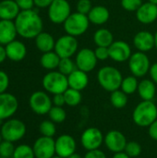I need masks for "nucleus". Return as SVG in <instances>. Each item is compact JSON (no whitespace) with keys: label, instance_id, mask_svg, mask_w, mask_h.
<instances>
[{"label":"nucleus","instance_id":"2f4dec72","mask_svg":"<svg viewBox=\"0 0 157 158\" xmlns=\"http://www.w3.org/2000/svg\"><path fill=\"white\" fill-rule=\"evenodd\" d=\"M47 115L49 117V119L56 124H61L67 118V113L65 109L61 106H53Z\"/></svg>","mask_w":157,"mask_h":158},{"label":"nucleus","instance_id":"ea45409f","mask_svg":"<svg viewBox=\"0 0 157 158\" xmlns=\"http://www.w3.org/2000/svg\"><path fill=\"white\" fill-rule=\"evenodd\" d=\"M94 54L96 56V58L100 61H105V60L110 58L108 47L96 46V48L94 49Z\"/></svg>","mask_w":157,"mask_h":158},{"label":"nucleus","instance_id":"bb28decb","mask_svg":"<svg viewBox=\"0 0 157 158\" xmlns=\"http://www.w3.org/2000/svg\"><path fill=\"white\" fill-rule=\"evenodd\" d=\"M93 42L96 46L109 47L114 43V35L108 29L101 28L94 32Z\"/></svg>","mask_w":157,"mask_h":158},{"label":"nucleus","instance_id":"f8f14e48","mask_svg":"<svg viewBox=\"0 0 157 158\" xmlns=\"http://www.w3.org/2000/svg\"><path fill=\"white\" fill-rule=\"evenodd\" d=\"M32 149L35 158H52L56 156V141L51 137L41 136L35 140Z\"/></svg>","mask_w":157,"mask_h":158},{"label":"nucleus","instance_id":"79ce46f5","mask_svg":"<svg viewBox=\"0 0 157 158\" xmlns=\"http://www.w3.org/2000/svg\"><path fill=\"white\" fill-rule=\"evenodd\" d=\"M20 10H29L33 9L34 1L33 0H15Z\"/></svg>","mask_w":157,"mask_h":158},{"label":"nucleus","instance_id":"58836bf2","mask_svg":"<svg viewBox=\"0 0 157 158\" xmlns=\"http://www.w3.org/2000/svg\"><path fill=\"white\" fill-rule=\"evenodd\" d=\"M93 8L92 2L90 0H79L77 3V12L84 15H88Z\"/></svg>","mask_w":157,"mask_h":158},{"label":"nucleus","instance_id":"393cba45","mask_svg":"<svg viewBox=\"0 0 157 158\" xmlns=\"http://www.w3.org/2000/svg\"><path fill=\"white\" fill-rule=\"evenodd\" d=\"M91 23L94 25H103L109 19V10L104 6H93L89 14L87 15Z\"/></svg>","mask_w":157,"mask_h":158},{"label":"nucleus","instance_id":"7c9ffc66","mask_svg":"<svg viewBox=\"0 0 157 158\" xmlns=\"http://www.w3.org/2000/svg\"><path fill=\"white\" fill-rule=\"evenodd\" d=\"M138 86H139V81L137 80V77L131 75V76L123 78V81H122V83L120 86V90L123 91L126 94L130 95V94H133L135 92H137Z\"/></svg>","mask_w":157,"mask_h":158},{"label":"nucleus","instance_id":"864d4df0","mask_svg":"<svg viewBox=\"0 0 157 158\" xmlns=\"http://www.w3.org/2000/svg\"><path fill=\"white\" fill-rule=\"evenodd\" d=\"M149 2H150V3H152V4H154V5H156L157 6V0H149Z\"/></svg>","mask_w":157,"mask_h":158},{"label":"nucleus","instance_id":"5fc2aeb1","mask_svg":"<svg viewBox=\"0 0 157 158\" xmlns=\"http://www.w3.org/2000/svg\"><path fill=\"white\" fill-rule=\"evenodd\" d=\"M52 158H63V157H60V156H56H56H54Z\"/></svg>","mask_w":157,"mask_h":158},{"label":"nucleus","instance_id":"4be33fe9","mask_svg":"<svg viewBox=\"0 0 157 158\" xmlns=\"http://www.w3.org/2000/svg\"><path fill=\"white\" fill-rule=\"evenodd\" d=\"M68 88H72L81 92L88 86L89 83L88 73L77 69L68 76Z\"/></svg>","mask_w":157,"mask_h":158},{"label":"nucleus","instance_id":"6e6d98bb","mask_svg":"<svg viewBox=\"0 0 157 158\" xmlns=\"http://www.w3.org/2000/svg\"><path fill=\"white\" fill-rule=\"evenodd\" d=\"M2 141H3V138H2V135H1V133H0V143H1Z\"/></svg>","mask_w":157,"mask_h":158},{"label":"nucleus","instance_id":"b1692460","mask_svg":"<svg viewBox=\"0 0 157 158\" xmlns=\"http://www.w3.org/2000/svg\"><path fill=\"white\" fill-rule=\"evenodd\" d=\"M137 92L142 100L153 101L156 94V84L152 80L144 79L139 82Z\"/></svg>","mask_w":157,"mask_h":158},{"label":"nucleus","instance_id":"f3484780","mask_svg":"<svg viewBox=\"0 0 157 158\" xmlns=\"http://www.w3.org/2000/svg\"><path fill=\"white\" fill-rule=\"evenodd\" d=\"M110 58L118 63H123L129 61L131 56V47L125 41H114V43L108 47Z\"/></svg>","mask_w":157,"mask_h":158},{"label":"nucleus","instance_id":"e433bc0d","mask_svg":"<svg viewBox=\"0 0 157 158\" xmlns=\"http://www.w3.org/2000/svg\"><path fill=\"white\" fill-rule=\"evenodd\" d=\"M15 151L14 143L3 140L0 143V156L12 158Z\"/></svg>","mask_w":157,"mask_h":158},{"label":"nucleus","instance_id":"f257e3e1","mask_svg":"<svg viewBox=\"0 0 157 158\" xmlns=\"http://www.w3.org/2000/svg\"><path fill=\"white\" fill-rule=\"evenodd\" d=\"M14 22L18 34L25 39H35L43 31V19L34 9L20 10Z\"/></svg>","mask_w":157,"mask_h":158},{"label":"nucleus","instance_id":"412c9836","mask_svg":"<svg viewBox=\"0 0 157 158\" xmlns=\"http://www.w3.org/2000/svg\"><path fill=\"white\" fill-rule=\"evenodd\" d=\"M18 31L13 20L0 19V44L6 45L16 40Z\"/></svg>","mask_w":157,"mask_h":158},{"label":"nucleus","instance_id":"6ab92c4d","mask_svg":"<svg viewBox=\"0 0 157 158\" xmlns=\"http://www.w3.org/2000/svg\"><path fill=\"white\" fill-rule=\"evenodd\" d=\"M133 44L140 52H149L155 47V34L147 31H139L133 38Z\"/></svg>","mask_w":157,"mask_h":158},{"label":"nucleus","instance_id":"f03ea898","mask_svg":"<svg viewBox=\"0 0 157 158\" xmlns=\"http://www.w3.org/2000/svg\"><path fill=\"white\" fill-rule=\"evenodd\" d=\"M133 122L143 128L149 127L157 119V106L154 101H142L133 110Z\"/></svg>","mask_w":157,"mask_h":158},{"label":"nucleus","instance_id":"8fccbe9b","mask_svg":"<svg viewBox=\"0 0 157 158\" xmlns=\"http://www.w3.org/2000/svg\"><path fill=\"white\" fill-rule=\"evenodd\" d=\"M112 158H130L125 152H119V153H116L114 154Z\"/></svg>","mask_w":157,"mask_h":158},{"label":"nucleus","instance_id":"f704fd0d","mask_svg":"<svg viewBox=\"0 0 157 158\" xmlns=\"http://www.w3.org/2000/svg\"><path fill=\"white\" fill-rule=\"evenodd\" d=\"M57 69L59 72H61L62 74H64L68 77L69 74H71L74 70L77 69V66H76L75 61H73L71 59V57L61 58Z\"/></svg>","mask_w":157,"mask_h":158},{"label":"nucleus","instance_id":"a19ab883","mask_svg":"<svg viewBox=\"0 0 157 158\" xmlns=\"http://www.w3.org/2000/svg\"><path fill=\"white\" fill-rule=\"evenodd\" d=\"M8 86H9L8 75L5 71L0 70V94L6 93Z\"/></svg>","mask_w":157,"mask_h":158},{"label":"nucleus","instance_id":"473e14b6","mask_svg":"<svg viewBox=\"0 0 157 158\" xmlns=\"http://www.w3.org/2000/svg\"><path fill=\"white\" fill-rule=\"evenodd\" d=\"M12 158H35L32 146L28 144H19L15 147Z\"/></svg>","mask_w":157,"mask_h":158},{"label":"nucleus","instance_id":"09e8293b","mask_svg":"<svg viewBox=\"0 0 157 158\" xmlns=\"http://www.w3.org/2000/svg\"><path fill=\"white\" fill-rule=\"evenodd\" d=\"M6 48L4 45L0 44V64L3 63L6 60Z\"/></svg>","mask_w":157,"mask_h":158},{"label":"nucleus","instance_id":"c03bdc74","mask_svg":"<svg viewBox=\"0 0 157 158\" xmlns=\"http://www.w3.org/2000/svg\"><path fill=\"white\" fill-rule=\"evenodd\" d=\"M52 102H53V106H61L63 107L66 105V101H65V97H64V94H54L53 98H52Z\"/></svg>","mask_w":157,"mask_h":158},{"label":"nucleus","instance_id":"6e6552de","mask_svg":"<svg viewBox=\"0 0 157 158\" xmlns=\"http://www.w3.org/2000/svg\"><path fill=\"white\" fill-rule=\"evenodd\" d=\"M129 68L131 74L137 78L144 77L149 73L151 63L148 56L143 52H135L129 59Z\"/></svg>","mask_w":157,"mask_h":158},{"label":"nucleus","instance_id":"39448f33","mask_svg":"<svg viewBox=\"0 0 157 158\" xmlns=\"http://www.w3.org/2000/svg\"><path fill=\"white\" fill-rule=\"evenodd\" d=\"M27 128L25 123L18 118H8L0 127V133L3 140L11 143L20 141L26 134Z\"/></svg>","mask_w":157,"mask_h":158},{"label":"nucleus","instance_id":"c85d7f7f","mask_svg":"<svg viewBox=\"0 0 157 158\" xmlns=\"http://www.w3.org/2000/svg\"><path fill=\"white\" fill-rule=\"evenodd\" d=\"M110 103L117 109L124 108L128 104V94L121 90H116L110 94Z\"/></svg>","mask_w":157,"mask_h":158},{"label":"nucleus","instance_id":"603ef678","mask_svg":"<svg viewBox=\"0 0 157 158\" xmlns=\"http://www.w3.org/2000/svg\"><path fill=\"white\" fill-rule=\"evenodd\" d=\"M155 47L157 49V31L155 33Z\"/></svg>","mask_w":157,"mask_h":158},{"label":"nucleus","instance_id":"a211bd4d","mask_svg":"<svg viewBox=\"0 0 157 158\" xmlns=\"http://www.w3.org/2000/svg\"><path fill=\"white\" fill-rule=\"evenodd\" d=\"M136 18L138 21L145 25L154 23L157 19V6L150 2L143 3L136 11Z\"/></svg>","mask_w":157,"mask_h":158},{"label":"nucleus","instance_id":"9d476101","mask_svg":"<svg viewBox=\"0 0 157 158\" xmlns=\"http://www.w3.org/2000/svg\"><path fill=\"white\" fill-rule=\"evenodd\" d=\"M79 43L76 37L66 34L59 37L56 41L54 51L60 56V58L72 57L78 52Z\"/></svg>","mask_w":157,"mask_h":158},{"label":"nucleus","instance_id":"72a5a7b5","mask_svg":"<svg viewBox=\"0 0 157 158\" xmlns=\"http://www.w3.org/2000/svg\"><path fill=\"white\" fill-rule=\"evenodd\" d=\"M39 131L42 136L53 138L56 133V123H54L50 119H45V120L42 121L41 124L39 125Z\"/></svg>","mask_w":157,"mask_h":158},{"label":"nucleus","instance_id":"20e7f679","mask_svg":"<svg viewBox=\"0 0 157 158\" xmlns=\"http://www.w3.org/2000/svg\"><path fill=\"white\" fill-rule=\"evenodd\" d=\"M42 85L46 93L51 94H64L68 88V77L58 70H51L46 73L43 80Z\"/></svg>","mask_w":157,"mask_h":158},{"label":"nucleus","instance_id":"2eb2a0df","mask_svg":"<svg viewBox=\"0 0 157 158\" xmlns=\"http://www.w3.org/2000/svg\"><path fill=\"white\" fill-rule=\"evenodd\" d=\"M104 143L110 152L116 154L124 152L128 142L125 135L121 131L118 130H112L105 134Z\"/></svg>","mask_w":157,"mask_h":158},{"label":"nucleus","instance_id":"a878e982","mask_svg":"<svg viewBox=\"0 0 157 158\" xmlns=\"http://www.w3.org/2000/svg\"><path fill=\"white\" fill-rule=\"evenodd\" d=\"M35 45L37 49L43 54L54 51L56 41L52 34L45 31H42L35 37Z\"/></svg>","mask_w":157,"mask_h":158},{"label":"nucleus","instance_id":"de8ad7c7","mask_svg":"<svg viewBox=\"0 0 157 158\" xmlns=\"http://www.w3.org/2000/svg\"><path fill=\"white\" fill-rule=\"evenodd\" d=\"M149 74H150L151 80L157 85V62L154 63L153 65H151Z\"/></svg>","mask_w":157,"mask_h":158},{"label":"nucleus","instance_id":"9b49d317","mask_svg":"<svg viewBox=\"0 0 157 158\" xmlns=\"http://www.w3.org/2000/svg\"><path fill=\"white\" fill-rule=\"evenodd\" d=\"M105 136L103 132L95 127L86 129L81 136V143L86 151L100 149L104 143Z\"/></svg>","mask_w":157,"mask_h":158},{"label":"nucleus","instance_id":"c756f323","mask_svg":"<svg viewBox=\"0 0 157 158\" xmlns=\"http://www.w3.org/2000/svg\"><path fill=\"white\" fill-rule=\"evenodd\" d=\"M64 97H65L66 105L71 107L79 106L82 100V95L81 91L72 88L67 89V91L64 93Z\"/></svg>","mask_w":157,"mask_h":158},{"label":"nucleus","instance_id":"7ed1b4c3","mask_svg":"<svg viewBox=\"0 0 157 158\" xmlns=\"http://www.w3.org/2000/svg\"><path fill=\"white\" fill-rule=\"evenodd\" d=\"M97 81L104 90L112 93L116 90L120 89L123 77L122 73L117 68L105 66L98 70Z\"/></svg>","mask_w":157,"mask_h":158},{"label":"nucleus","instance_id":"1a4fd4ad","mask_svg":"<svg viewBox=\"0 0 157 158\" xmlns=\"http://www.w3.org/2000/svg\"><path fill=\"white\" fill-rule=\"evenodd\" d=\"M71 14L68 0H54L48 7V18L54 24H63Z\"/></svg>","mask_w":157,"mask_h":158},{"label":"nucleus","instance_id":"0eeeda50","mask_svg":"<svg viewBox=\"0 0 157 158\" xmlns=\"http://www.w3.org/2000/svg\"><path fill=\"white\" fill-rule=\"evenodd\" d=\"M29 105L33 113L39 116H43L49 113L53 106V102L52 98L46 92L36 91L30 96Z\"/></svg>","mask_w":157,"mask_h":158},{"label":"nucleus","instance_id":"3c124183","mask_svg":"<svg viewBox=\"0 0 157 158\" xmlns=\"http://www.w3.org/2000/svg\"><path fill=\"white\" fill-rule=\"evenodd\" d=\"M67 158H83L81 155H79V154H77V153H74L73 155H71V156H69Z\"/></svg>","mask_w":157,"mask_h":158},{"label":"nucleus","instance_id":"4468645a","mask_svg":"<svg viewBox=\"0 0 157 158\" xmlns=\"http://www.w3.org/2000/svg\"><path fill=\"white\" fill-rule=\"evenodd\" d=\"M19 108L17 97L9 93L0 94V119L6 120L11 118Z\"/></svg>","mask_w":157,"mask_h":158},{"label":"nucleus","instance_id":"cd10ccee","mask_svg":"<svg viewBox=\"0 0 157 158\" xmlns=\"http://www.w3.org/2000/svg\"><path fill=\"white\" fill-rule=\"evenodd\" d=\"M60 59H61L60 56L55 51H51V52L43 53L42 55L40 58V64L44 69L51 71L58 68Z\"/></svg>","mask_w":157,"mask_h":158},{"label":"nucleus","instance_id":"ddd939ff","mask_svg":"<svg viewBox=\"0 0 157 158\" xmlns=\"http://www.w3.org/2000/svg\"><path fill=\"white\" fill-rule=\"evenodd\" d=\"M98 59L94 54V50L90 48H82L77 52L75 57V63L78 69H81L86 73L93 71L96 65Z\"/></svg>","mask_w":157,"mask_h":158},{"label":"nucleus","instance_id":"423d86ee","mask_svg":"<svg viewBox=\"0 0 157 158\" xmlns=\"http://www.w3.org/2000/svg\"><path fill=\"white\" fill-rule=\"evenodd\" d=\"M90 20L87 15L81 14L80 12H74L69 15V17L63 23L64 31L67 34L78 37L84 34L89 26Z\"/></svg>","mask_w":157,"mask_h":158},{"label":"nucleus","instance_id":"aec40b11","mask_svg":"<svg viewBox=\"0 0 157 158\" xmlns=\"http://www.w3.org/2000/svg\"><path fill=\"white\" fill-rule=\"evenodd\" d=\"M6 57L14 62H19L23 60L27 55V47L26 45L18 40H14L5 45Z\"/></svg>","mask_w":157,"mask_h":158},{"label":"nucleus","instance_id":"dca6fc26","mask_svg":"<svg viewBox=\"0 0 157 158\" xmlns=\"http://www.w3.org/2000/svg\"><path fill=\"white\" fill-rule=\"evenodd\" d=\"M56 155L67 158L76 153L77 143L75 139L69 134H62L56 140Z\"/></svg>","mask_w":157,"mask_h":158},{"label":"nucleus","instance_id":"4d7b16f0","mask_svg":"<svg viewBox=\"0 0 157 158\" xmlns=\"http://www.w3.org/2000/svg\"><path fill=\"white\" fill-rule=\"evenodd\" d=\"M0 158H7V157H2V156H0Z\"/></svg>","mask_w":157,"mask_h":158},{"label":"nucleus","instance_id":"37998d69","mask_svg":"<svg viewBox=\"0 0 157 158\" xmlns=\"http://www.w3.org/2000/svg\"><path fill=\"white\" fill-rule=\"evenodd\" d=\"M83 158H106V156L102 150L96 149V150L87 151Z\"/></svg>","mask_w":157,"mask_h":158},{"label":"nucleus","instance_id":"a18cd8bd","mask_svg":"<svg viewBox=\"0 0 157 158\" xmlns=\"http://www.w3.org/2000/svg\"><path fill=\"white\" fill-rule=\"evenodd\" d=\"M148 133H149V136L155 140V141H157V119L153 122L149 127H148Z\"/></svg>","mask_w":157,"mask_h":158},{"label":"nucleus","instance_id":"4c0bfd02","mask_svg":"<svg viewBox=\"0 0 157 158\" xmlns=\"http://www.w3.org/2000/svg\"><path fill=\"white\" fill-rule=\"evenodd\" d=\"M142 5L143 0H121L122 7L130 12H136Z\"/></svg>","mask_w":157,"mask_h":158},{"label":"nucleus","instance_id":"c9c22d12","mask_svg":"<svg viewBox=\"0 0 157 158\" xmlns=\"http://www.w3.org/2000/svg\"><path fill=\"white\" fill-rule=\"evenodd\" d=\"M142 151H143V148L141 144L135 141L128 142L124 150V152L130 158H136L140 156L142 154Z\"/></svg>","mask_w":157,"mask_h":158},{"label":"nucleus","instance_id":"49530a36","mask_svg":"<svg viewBox=\"0 0 157 158\" xmlns=\"http://www.w3.org/2000/svg\"><path fill=\"white\" fill-rule=\"evenodd\" d=\"M33 1H34V6H37L38 8H45V7H49L54 0H33Z\"/></svg>","mask_w":157,"mask_h":158},{"label":"nucleus","instance_id":"5701e85b","mask_svg":"<svg viewBox=\"0 0 157 158\" xmlns=\"http://www.w3.org/2000/svg\"><path fill=\"white\" fill-rule=\"evenodd\" d=\"M20 9L15 0L0 1V19L15 20Z\"/></svg>","mask_w":157,"mask_h":158}]
</instances>
